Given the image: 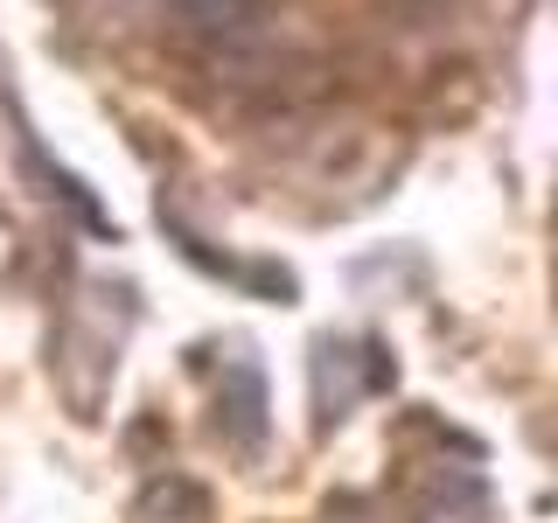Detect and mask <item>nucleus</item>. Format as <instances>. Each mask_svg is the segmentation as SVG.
I'll use <instances>...</instances> for the list:
<instances>
[{
	"instance_id": "f257e3e1",
	"label": "nucleus",
	"mask_w": 558,
	"mask_h": 523,
	"mask_svg": "<svg viewBox=\"0 0 558 523\" xmlns=\"http://www.w3.org/2000/svg\"><path fill=\"white\" fill-rule=\"evenodd\" d=\"M174 14V28L203 35V42H244L258 22H266V0H161Z\"/></svg>"
}]
</instances>
